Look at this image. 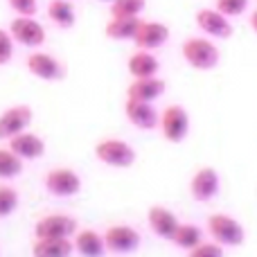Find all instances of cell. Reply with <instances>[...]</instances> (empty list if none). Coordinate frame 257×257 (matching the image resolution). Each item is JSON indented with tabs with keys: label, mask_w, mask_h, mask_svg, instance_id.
I'll return each mask as SVG.
<instances>
[{
	"label": "cell",
	"mask_w": 257,
	"mask_h": 257,
	"mask_svg": "<svg viewBox=\"0 0 257 257\" xmlns=\"http://www.w3.org/2000/svg\"><path fill=\"white\" fill-rule=\"evenodd\" d=\"M147 223H149L151 232L158 235L160 239H165V241H172L176 228L181 226L178 217L169 208H165V205H151V208L147 210Z\"/></svg>",
	"instance_id": "9a60e30c"
},
{
	"label": "cell",
	"mask_w": 257,
	"mask_h": 257,
	"mask_svg": "<svg viewBox=\"0 0 257 257\" xmlns=\"http://www.w3.org/2000/svg\"><path fill=\"white\" fill-rule=\"evenodd\" d=\"M34 122V108L30 104H14L0 113V140H12L14 136L27 131Z\"/></svg>",
	"instance_id": "8fae6325"
},
{
	"label": "cell",
	"mask_w": 257,
	"mask_h": 257,
	"mask_svg": "<svg viewBox=\"0 0 257 257\" xmlns=\"http://www.w3.org/2000/svg\"><path fill=\"white\" fill-rule=\"evenodd\" d=\"M248 25H250V30L257 34V9H253L250 12V16H248Z\"/></svg>",
	"instance_id": "4dcf8cb0"
},
{
	"label": "cell",
	"mask_w": 257,
	"mask_h": 257,
	"mask_svg": "<svg viewBox=\"0 0 257 257\" xmlns=\"http://www.w3.org/2000/svg\"><path fill=\"white\" fill-rule=\"evenodd\" d=\"M140 241H142L140 232L133 226H128V223H113V226H108L104 230V244H106L108 253L128 255L140 248Z\"/></svg>",
	"instance_id": "9c48e42d"
},
{
	"label": "cell",
	"mask_w": 257,
	"mask_h": 257,
	"mask_svg": "<svg viewBox=\"0 0 257 257\" xmlns=\"http://www.w3.org/2000/svg\"><path fill=\"white\" fill-rule=\"evenodd\" d=\"M72 244H75V253H79L81 257H104V253H108L104 235H99L93 228L77 230L72 237Z\"/></svg>",
	"instance_id": "d6986e66"
},
{
	"label": "cell",
	"mask_w": 257,
	"mask_h": 257,
	"mask_svg": "<svg viewBox=\"0 0 257 257\" xmlns=\"http://www.w3.org/2000/svg\"><path fill=\"white\" fill-rule=\"evenodd\" d=\"M194 23L203 36H210V39H217V41H226L235 34V27H232L230 18L223 16L221 12L217 9H210V7H203L194 14Z\"/></svg>",
	"instance_id": "7c38bea8"
},
{
	"label": "cell",
	"mask_w": 257,
	"mask_h": 257,
	"mask_svg": "<svg viewBox=\"0 0 257 257\" xmlns=\"http://www.w3.org/2000/svg\"><path fill=\"white\" fill-rule=\"evenodd\" d=\"M48 18L52 25L61 27V30H72L77 23V9L72 0H50Z\"/></svg>",
	"instance_id": "ffe728a7"
},
{
	"label": "cell",
	"mask_w": 257,
	"mask_h": 257,
	"mask_svg": "<svg viewBox=\"0 0 257 257\" xmlns=\"http://www.w3.org/2000/svg\"><path fill=\"white\" fill-rule=\"evenodd\" d=\"M99 3H108V5H111V3H113V0H99Z\"/></svg>",
	"instance_id": "1f68e13d"
},
{
	"label": "cell",
	"mask_w": 257,
	"mask_h": 257,
	"mask_svg": "<svg viewBox=\"0 0 257 257\" xmlns=\"http://www.w3.org/2000/svg\"><path fill=\"white\" fill-rule=\"evenodd\" d=\"M201 241H203V230H201L196 223H183L181 221V226L176 228V232H174V237H172V244L181 250L196 248Z\"/></svg>",
	"instance_id": "603a6c76"
},
{
	"label": "cell",
	"mask_w": 257,
	"mask_h": 257,
	"mask_svg": "<svg viewBox=\"0 0 257 257\" xmlns=\"http://www.w3.org/2000/svg\"><path fill=\"white\" fill-rule=\"evenodd\" d=\"M43 187L57 199H72L81 192L84 181L72 167H52L45 172Z\"/></svg>",
	"instance_id": "8992f818"
},
{
	"label": "cell",
	"mask_w": 257,
	"mask_h": 257,
	"mask_svg": "<svg viewBox=\"0 0 257 257\" xmlns=\"http://www.w3.org/2000/svg\"><path fill=\"white\" fill-rule=\"evenodd\" d=\"M72 253V239H34L32 244V257H70Z\"/></svg>",
	"instance_id": "7402d4cb"
},
{
	"label": "cell",
	"mask_w": 257,
	"mask_h": 257,
	"mask_svg": "<svg viewBox=\"0 0 257 257\" xmlns=\"http://www.w3.org/2000/svg\"><path fill=\"white\" fill-rule=\"evenodd\" d=\"M181 57L192 70L210 72L219 66L221 52L210 36H187L181 43Z\"/></svg>",
	"instance_id": "6da1fadb"
},
{
	"label": "cell",
	"mask_w": 257,
	"mask_h": 257,
	"mask_svg": "<svg viewBox=\"0 0 257 257\" xmlns=\"http://www.w3.org/2000/svg\"><path fill=\"white\" fill-rule=\"evenodd\" d=\"M111 16L115 18H140V14L147 9V0H113Z\"/></svg>",
	"instance_id": "d4e9b609"
},
{
	"label": "cell",
	"mask_w": 257,
	"mask_h": 257,
	"mask_svg": "<svg viewBox=\"0 0 257 257\" xmlns=\"http://www.w3.org/2000/svg\"><path fill=\"white\" fill-rule=\"evenodd\" d=\"M169 36H172V32L163 21H145L142 18L138 34L131 43L136 45V50H151L154 52V50H160L163 45H167Z\"/></svg>",
	"instance_id": "4fadbf2b"
},
{
	"label": "cell",
	"mask_w": 257,
	"mask_h": 257,
	"mask_svg": "<svg viewBox=\"0 0 257 257\" xmlns=\"http://www.w3.org/2000/svg\"><path fill=\"white\" fill-rule=\"evenodd\" d=\"M142 18H115L111 16L108 23L104 25V34L111 41H133L138 34Z\"/></svg>",
	"instance_id": "44dd1931"
},
{
	"label": "cell",
	"mask_w": 257,
	"mask_h": 257,
	"mask_svg": "<svg viewBox=\"0 0 257 257\" xmlns=\"http://www.w3.org/2000/svg\"><path fill=\"white\" fill-rule=\"evenodd\" d=\"M190 126H192L190 113H187V108L183 104H169V106H165L160 111L158 128L169 145L185 142L187 136H190Z\"/></svg>",
	"instance_id": "277c9868"
},
{
	"label": "cell",
	"mask_w": 257,
	"mask_h": 257,
	"mask_svg": "<svg viewBox=\"0 0 257 257\" xmlns=\"http://www.w3.org/2000/svg\"><path fill=\"white\" fill-rule=\"evenodd\" d=\"M205 230L217 244L223 248H237L246 241V228L241 226L239 219L226 212H214L205 219Z\"/></svg>",
	"instance_id": "7a4b0ae2"
},
{
	"label": "cell",
	"mask_w": 257,
	"mask_h": 257,
	"mask_svg": "<svg viewBox=\"0 0 257 257\" xmlns=\"http://www.w3.org/2000/svg\"><path fill=\"white\" fill-rule=\"evenodd\" d=\"M14 43H16V41L12 39L9 30H3V27H0V66H7V63L12 61Z\"/></svg>",
	"instance_id": "f546056e"
},
{
	"label": "cell",
	"mask_w": 257,
	"mask_h": 257,
	"mask_svg": "<svg viewBox=\"0 0 257 257\" xmlns=\"http://www.w3.org/2000/svg\"><path fill=\"white\" fill-rule=\"evenodd\" d=\"M124 115H126L128 124L140 128V131H154L160 122V111L154 106V102L126 99L124 102Z\"/></svg>",
	"instance_id": "5bb4252c"
},
{
	"label": "cell",
	"mask_w": 257,
	"mask_h": 257,
	"mask_svg": "<svg viewBox=\"0 0 257 257\" xmlns=\"http://www.w3.org/2000/svg\"><path fill=\"white\" fill-rule=\"evenodd\" d=\"M75 217L63 212L45 214L34 223V239H72L79 230Z\"/></svg>",
	"instance_id": "52a82bcc"
},
{
	"label": "cell",
	"mask_w": 257,
	"mask_h": 257,
	"mask_svg": "<svg viewBox=\"0 0 257 257\" xmlns=\"http://www.w3.org/2000/svg\"><path fill=\"white\" fill-rule=\"evenodd\" d=\"M167 90V81L163 77H145V79H133L126 88V99H138V102H156Z\"/></svg>",
	"instance_id": "e0dca14e"
},
{
	"label": "cell",
	"mask_w": 257,
	"mask_h": 257,
	"mask_svg": "<svg viewBox=\"0 0 257 257\" xmlns=\"http://www.w3.org/2000/svg\"><path fill=\"white\" fill-rule=\"evenodd\" d=\"M187 257H226V248L217 241H201L196 248L187 250Z\"/></svg>",
	"instance_id": "83f0119b"
},
{
	"label": "cell",
	"mask_w": 257,
	"mask_h": 257,
	"mask_svg": "<svg viewBox=\"0 0 257 257\" xmlns=\"http://www.w3.org/2000/svg\"><path fill=\"white\" fill-rule=\"evenodd\" d=\"M18 205H21V194H18V190L7 185V183H0V219L12 217L18 210Z\"/></svg>",
	"instance_id": "484cf974"
},
{
	"label": "cell",
	"mask_w": 257,
	"mask_h": 257,
	"mask_svg": "<svg viewBox=\"0 0 257 257\" xmlns=\"http://www.w3.org/2000/svg\"><path fill=\"white\" fill-rule=\"evenodd\" d=\"M25 68L32 77L41 81H48V84H57V81L66 79L68 68L61 59H57L54 54L43 52V50H34V52L27 54L25 59Z\"/></svg>",
	"instance_id": "5b68a950"
},
{
	"label": "cell",
	"mask_w": 257,
	"mask_h": 257,
	"mask_svg": "<svg viewBox=\"0 0 257 257\" xmlns=\"http://www.w3.org/2000/svg\"><path fill=\"white\" fill-rule=\"evenodd\" d=\"M25 160L18 158L9 147H0V181H12L23 174Z\"/></svg>",
	"instance_id": "cb8c5ba5"
},
{
	"label": "cell",
	"mask_w": 257,
	"mask_h": 257,
	"mask_svg": "<svg viewBox=\"0 0 257 257\" xmlns=\"http://www.w3.org/2000/svg\"><path fill=\"white\" fill-rule=\"evenodd\" d=\"M221 192V176L214 167H199L190 178V196L196 203H210Z\"/></svg>",
	"instance_id": "30bf717a"
},
{
	"label": "cell",
	"mask_w": 257,
	"mask_h": 257,
	"mask_svg": "<svg viewBox=\"0 0 257 257\" xmlns=\"http://www.w3.org/2000/svg\"><path fill=\"white\" fill-rule=\"evenodd\" d=\"M7 147L18 156V158L25 160V163H27V160L43 158L45 149H48L43 138L36 136V133H32L30 128H27V131H23V133H18V136H14L12 140H7Z\"/></svg>",
	"instance_id": "2e32d148"
},
{
	"label": "cell",
	"mask_w": 257,
	"mask_h": 257,
	"mask_svg": "<svg viewBox=\"0 0 257 257\" xmlns=\"http://www.w3.org/2000/svg\"><path fill=\"white\" fill-rule=\"evenodd\" d=\"M16 16H36L39 14V0H7Z\"/></svg>",
	"instance_id": "f1b7e54d"
},
{
	"label": "cell",
	"mask_w": 257,
	"mask_h": 257,
	"mask_svg": "<svg viewBox=\"0 0 257 257\" xmlns=\"http://www.w3.org/2000/svg\"><path fill=\"white\" fill-rule=\"evenodd\" d=\"M93 154L102 165L113 169H128L138 160L136 149L126 140H120V138H104V140L95 142Z\"/></svg>",
	"instance_id": "3957f363"
},
{
	"label": "cell",
	"mask_w": 257,
	"mask_h": 257,
	"mask_svg": "<svg viewBox=\"0 0 257 257\" xmlns=\"http://www.w3.org/2000/svg\"><path fill=\"white\" fill-rule=\"evenodd\" d=\"M9 34L18 45L32 50H39L48 41V32L36 16H14L9 23Z\"/></svg>",
	"instance_id": "ba28073f"
},
{
	"label": "cell",
	"mask_w": 257,
	"mask_h": 257,
	"mask_svg": "<svg viewBox=\"0 0 257 257\" xmlns=\"http://www.w3.org/2000/svg\"><path fill=\"white\" fill-rule=\"evenodd\" d=\"M248 3L250 0H214V9L232 21V18L244 16L246 9H248Z\"/></svg>",
	"instance_id": "4316f807"
},
{
	"label": "cell",
	"mask_w": 257,
	"mask_h": 257,
	"mask_svg": "<svg viewBox=\"0 0 257 257\" xmlns=\"http://www.w3.org/2000/svg\"><path fill=\"white\" fill-rule=\"evenodd\" d=\"M126 70L133 79H145V77H156L160 72V59L151 50H136L126 59Z\"/></svg>",
	"instance_id": "ac0fdd59"
}]
</instances>
